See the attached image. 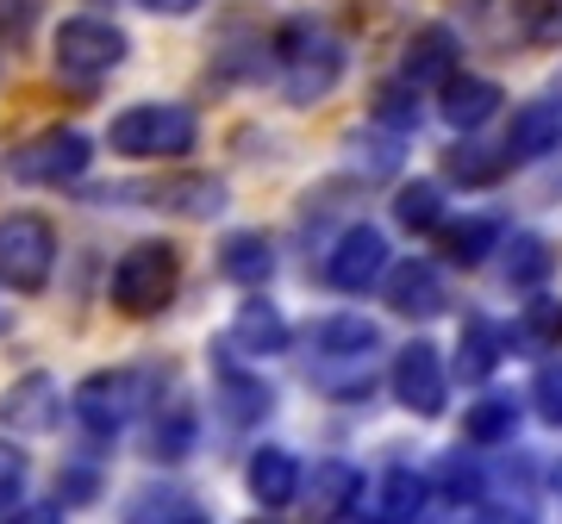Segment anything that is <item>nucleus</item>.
I'll use <instances>...</instances> for the list:
<instances>
[{"instance_id":"nucleus-1","label":"nucleus","mask_w":562,"mask_h":524,"mask_svg":"<svg viewBox=\"0 0 562 524\" xmlns=\"http://www.w3.org/2000/svg\"><path fill=\"white\" fill-rule=\"evenodd\" d=\"M276 76H281L288 106L325 101V94L344 81V44H338V32H331L325 20H313V13L288 20L276 32Z\"/></svg>"},{"instance_id":"nucleus-2","label":"nucleus","mask_w":562,"mask_h":524,"mask_svg":"<svg viewBox=\"0 0 562 524\" xmlns=\"http://www.w3.org/2000/svg\"><path fill=\"white\" fill-rule=\"evenodd\" d=\"M106 144H113L120 157L176 162V157H188V150L201 144V119H194L188 106H176V101H138V106H125V113H113Z\"/></svg>"},{"instance_id":"nucleus-3","label":"nucleus","mask_w":562,"mask_h":524,"mask_svg":"<svg viewBox=\"0 0 562 524\" xmlns=\"http://www.w3.org/2000/svg\"><path fill=\"white\" fill-rule=\"evenodd\" d=\"M176 282H181V250L176 243H162V238H144V243H132V250L113 262L106 294H113L120 312L150 319V312H162V306L176 300Z\"/></svg>"},{"instance_id":"nucleus-4","label":"nucleus","mask_w":562,"mask_h":524,"mask_svg":"<svg viewBox=\"0 0 562 524\" xmlns=\"http://www.w3.org/2000/svg\"><path fill=\"white\" fill-rule=\"evenodd\" d=\"M125 50H132V38H125L113 20H101V13H76V20H63L57 38H50L57 76L76 81V88H94L101 76H113L125 62Z\"/></svg>"},{"instance_id":"nucleus-5","label":"nucleus","mask_w":562,"mask_h":524,"mask_svg":"<svg viewBox=\"0 0 562 524\" xmlns=\"http://www.w3.org/2000/svg\"><path fill=\"white\" fill-rule=\"evenodd\" d=\"M88 162H94L88 132L50 125V132H38V138H25L20 150L7 157V169H13V182H25V187H69V182L88 175Z\"/></svg>"},{"instance_id":"nucleus-6","label":"nucleus","mask_w":562,"mask_h":524,"mask_svg":"<svg viewBox=\"0 0 562 524\" xmlns=\"http://www.w3.org/2000/svg\"><path fill=\"white\" fill-rule=\"evenodd\" d=\"M57 269V231L44 213H7L0 219V282L13 294H38Z\"/></svg>"},{"instance_id":"nucleus-7","label":"nucleus","mask_w":562,"mask_h":524,"mask_svg":"<svg viewBox=\"0 0 562 524\" xmlns=\"http://www.w3.org/2000/svg\"><path fill=\"white\" fill-rule=\"evenodd\" d=\"M144 400H150V375L144 368H101V375H88V381L76 387V419L88 424V431H120L132 412H144Z\"/></svg>"},{"instance_id":"nucleus-8","label":"nucleus","mask_w":562,"mask_h":524,"mask_svg":"<svg viewBox=\"0 0 562 524\" xmlns=\"http://www.w3.org/2000/svg\"><path fill=\"white\" fill-rule=\"evenodd\" d=\"M101 201H138L176 219H213L225 213V182L220 175H162V182H138V187H106Z\"/></svg>"},{"instance_id":"nucleus-9","label":"nucleus","mask_w":562,"mask_h":524,"mask_svg":"<svg viewBox=\"0 0 562 524\" xmlns=\"http://www.w3.org/2000/svg\"><path fill=\"white\" fill-rule=\"evenodd\" d=\"M387 269V238L375 225H350L338 243H331V257H325V282L338 287V294H362V287H375Z\"/></svg>"},{"instance_id":"nucleus-10","label":"nucleus","mask_w":562,"mask_h":524,"mask_svg":"<svg viewBox=\"0 0 562 524\" xmlns=\"http://www.w3.org/2000/svg\"><path fill=\"white\" fill-rule=\"evenodd\" d=\"M443 394H450V375H443V356L431 343H406L394 356V400L419 419H438L443 412Z\"/></svg>"},{"instance_id":"nucleus-11","label":"nucleus","mask_w":562,"mask_h":524,"mask_svg":"<svg viewBox=\"0 0 562 524\" xmlns=\"http://www.w3.org/2000/svg\"><path fill=\"white\" fill-rule=\"evenodd\" d=\"M0 419H7V431H20V437H44V431H57V419H63L57 381H50L44 368L20 375V381L0 394Z\"/></svg>"},{"instance_id":"nucleus-12","label":"nucleus","mask_w":562,"mask_h":524,"mask_svg":"<svg viewBox=\"0 0 562 524\" xmlns=\"http://www.w3.org/2000/svg\"><path fill=\"white\" fill-rule=\"evenodd\" d=\"M457 62H462V44L450 25H413V38L401 50V81L406 88H443L457 76Z\"/></svg>"},{"instance_id":"nucleus-13","label":"nucleus","mask_w":562,"mask_h":524,"mask_svg":"<svg viewBox=\"0 0 562 524\" xmlns=\"http://www.w3.org/2000/svg\"><path fill=\"white\" fill-rule=\"evenodd\" d=\"M387 306L401 312V319H438L443 306H450V294H443V275H438V262H394L387 269V282H382Z\"/></svg>"},{"instance_id":"nucleus-14","label":"nucleus","mask_w":562,"mask_h":524,"mask_svg":"<svg viewBox=\"0 0 562 524\" xmlns=\"http://www.w3.org/2000/svg\"><path fill=\"white\" fill-rule=\"evenodd\" d=\"M562 144V106L557 101H525L513 106V125H506V144L501 157L506 162H538Z\"/></svg>"},{"instance_id":"nucleus-15","label":"nucleus","mask_w":562,"mask_h":524,"mask_svg":"<svg viewBox=\"0 0 562 524\" xmlns=\"http://www.w3.org/2000/svg\"><path fill=\"white\" fill-rule=\"evenodd\" d=\"M438 113L443 125H457V132H482L494 113H501V81H487V76H450L438 88Z\"/></svg>"},{"instance_id":"nucleus-16","label":"nucleus","mask_w":562,"mask_h":524,"mask_svg":"<svg viewBox=\"0 0 562 524\" xmlns=\"http://www.w3.org/2000/svg\"><path fill=\"white\" fill-rule=\"evenodd\" d=\"M425 505V481L413 468H382L375 493L362 500V524H413Z\"/></svg>"},{"instance_id":"nucleus-17","label":"nucleus","mask_w":562,"mask_h":524,"mask_svg":"<svg viewBox=\"0 0 562 524\" xmlns=\"http://www.w3.org/2000/svg\"><path fill=\"white\" fill-rule=\"evenodd\" d=\"M244 487H250V500L257 505H288L294 493H301V463L288 456V449H257L250 456V468H244Z\"/></svg>"},{"instance_id":"nucleus-18","label":"nucleus","mask_w":562,"mask_h":524,"mask_svg":"<svg viewBox=\"0 0 562 524\" xmlns=\"http://www.w3.org/2000/svg\"><path fill=\"white\" fill-rule=\"evenodd\" d=\"M301 493H306V512L313 519H338V512H350L362 500V475L350 463H313V481Z\"/></svg>"},{"instance_id":"nucleus-19","label":"nucleus","mask_w":562,"mask_h":524,"mask_svg":"<svg viewBox=\"0 0 562 524\" xmlns=\"http://www.w3.org/2000/svg\"><path fill=\"white\" fill-rule=\"evenodd\" d=\"M269 269H276V243L262 238V231H232L220 243V275L238 287H257L269 282Z\"/></svg>"},{"instance_id":"nucleus-20","label":"nucleus","mask_w":562,"mask_h":524,"mask_svg":"<svg viewBox=\"0 0 562 524\" xmlns=\"http://www.w3.org/2000/svg\"><path fill=\"white\" fill-rule=\"evenodd\" d=\"M288 319H281L269 300H250V306H238V319H232V343L238 350H250V356H276V350H288Z\"/></svg>"},{"instance_id":"nucleus-21","label":"nucleus","mask_w":562,"mask_h":524,"mask_svg":"<svg viewBox=\"0 0 562 524\" xmlns=\"http://www.w3.org/2000/svg\"><path fill=\"white\" fill-rule=\"evenodd\" d=\"M550 269H557L550 238H538V231H513V238H506V282L513 287H543Z\"/></svg>"},{"instance_id":"nucleus-22","label":"nucleus","mask_w":562,"mask_h":524,"mask_svg":"<svg viewBox=\"0 0 562 524\" xmlns=\"http://www.w3.org/2000/svg\"><path fill=\"white\" fill-rule=\"evenodd\" d=\"M501 368V331L487 319H462V338H457V375L462 381H487Z\"/></svg>"},{"instance_id":"nucleus-23","label":"nucleus","mask_w":562,"mask_h":524,"mask_svg":"<svg viewBox=\"0 0 562 524\" xmlns=\"http://www.w3.org/2000/svg\"><path fill=\"white\" fill-rule=\"evenodd\" d=\"M213 375H220V406H225L232 424H250V419L269 412V387H262L257 375H244V368H232V363H220Z\"/></svg>"},{"instance_id":"nucleus-24","label":"nucleus","mask_w":562,"mask_h":524,"mask_svg":"<svg viewBox=\"0 0 562 524\" xmlns=\"http://www.w3.org/2000/svg\"><path fill=\"white\" fill-rule=\"evenodd\" d=\"M501 219H487V213H475V219H457L450 231H443V250H450V262H462V269H475V262H487V250L501 243Z\"/></svg>"},{"instance_id":"nucleus-25","label":"nucleus","mask_w":562,"mask_h":524,"mask_svg":"<svg viewBox=\"0 0 562 524\" xmlns=\"http://www.w3.org/2000/svg\"><path fill=\"white\" fill-rule=\"evenodd\" d=\"M394 219H401L406 231H438L443 225V187L438 182H406L401 194H394Z\"/></svg>"},{"instance_id":"nucleus-26","label":"nucleus","mask_w":562,"mask_h":524,"mask_svg":"<svg viewBox=\"0 0 562 524\" xmlns=\"http://www.w3.org/2000/svg\"><path fill=\"white\" fill-rule=\"evenodd\" d=\"M462 431H469V444H506V437L519 431V406L494 394V400H482V406L462 412Z\"/></svg>"},{"instance_id":"nucleus-27","label":"nucleus","mask_w":562,"mask_h":524,"mask_svg":"<svg viewBox=\"0 0 562 524\" xmlns=\"http://www.w3.org/2000/svg\"><path fill=\"white\" fill-rule=\"evenodd\" d=\"M313 350H350V356H362V350H375V324L362 319V312L319 319L313 324Z\"/></svg>"},{"instance_id":"nucleus-28","label":"nucleus","mask_w":562,"mask_h":524,"mask_svg":"<svg viewBox=\"0 0 562 524\" xmlns=\"http://www.w3.org/2000/svg\"><path fill=\"white\" fill-rule=\"evenodd\" d=\"M375 125H382V132H394V138H406V132L419 125V88H406V81L375 88Z\"/></svg>"},{"instance_id":"nucleus-29","label":"nucleus","mask_w":562,"mask_h":524,"mask_svg":"<svg viewBox=\"0 0 562 524\" xmlns=\"http://www.w3.org/2000/svg\"><path fill=\"white\" fill-rule=\"evenodd\" d=\"M513 20L531 44H562V0H513Z\"/></svg>"},{"instance_id":"nucleus-30","label":"nucleus","mask_w":562,"mask_h":524,"mask_svg":"<svg viewBox=\"0 0 562 524\" xmlns=\"http://www.w3.org/2000/svg\"><path fill=\"white\" fill-rule=\"evenodd\" d=\"M443 162H450V182H469V187L501 182V157H494V150H482V144H457Z\"/></svg>"},{"instance_id":"nucleus-31","label":"nucleus","mask_w":562,"mask_h":524,"mask_svg":"<svg viewBox=\"0 0 562 524\" xmlns=\"http://www.w3.org/2000/svg\"><path fill=\"white\" fill-rule=\"evenodd\" d=\"M438 493H443L450 505L482 500V468L469 463V456H443V463H438Z\"/></svg>"},{"instance_id":"nucleus-32","label":"nucleus","mask_w":562,"mask_h":524,"mask_svg":"<svg viewBox=\"0 0 562 524\" xmlns=\"http://www.w3.org/2000/svg\"><path fill=\"white\" fill-rule=\"evenodd\" d=\"M313 381L325 387V394H338V400H369V387H375V375L362 368V356L357 363H344V368H313Z\"/></svg>"},{"instance_id":"nucleus-33","label":"nucleus","mask_w":562,"mask_h":524,"mask_svg":"<svg viewBox=\"0 0 562 524\" xmlns=\"http://www.w3.org/2000/svg\"><path fill=\"white\" fill-rule=\"evenodd\" d=\"M350 157H362L357 162L362 175H387L394 157H401V138H394V132H387V138H369V132H362V138H350Z\"/></svg>"},{"instance_id":"nucleus-34","label":"nucleus","mask_w":562,"mask_h":524,"mask_svg":"<svg viewBox=\"0 0 562 524\" xmlns=\"http://www.w3.org/2000/svg\"><path fill=\"white\" fill-rule=\"evenodd\" d=\"M188 437H194V412H169V419H157V431H150V449H157L162 463H169V456H181V449H188Z\"/></svg>"},{"instance_id":"nucleus-35","label":"nucleus","mask_w":562,"mask_h":524,"mask_svg":"<svg viewBox=\"0 0 562 524\" xmlns=\"http://www.w3.org/2000/svg\"><path fill=\"white\" fill-rule=\"evenodd\" d=\"M38 13H44V0H0V38L25 44V32L38 25Z\"/></svg>"},{"instance_id":"nucleus-36","label":"nucleus","mask_w":562,"mask_h":524,"mask_svg":"<svg viewBox=\"0 0 562 524\" xmlns=\"http://www.w3.org/2000/svg\"><path fill=\"white\" fill-rule=\"evenodd\" d=\"M531 400H538V412H543L550 424H562V363H543V368H538Z\"/></svg>"},{"instance_id":"nucleus-37","label":"nucleus","mask_w":562,"mask_h":524,"mask_svg":"<svg viewBox=\"0 0 562 524\" xmlns=\"http://www.w3.org/2000/svg\"><path fill=\"white\" fill-rule=\"evenodd\" d=\"M20 487H25V449L0 437V505L20 500Z\"/></svg>"},{"instance_id":"nucleus-38","label":"nucleus","mask_w":562,"mask_h":524,"mask_svg":"<svg viewBox=\"0 0 562 524\" xmlns=\"http://www.w3.org/2000/svg\"><path fill=\"white\" fill-rule=\"evenodd\" d=\"M525 338H538V343H550V338H562V306H550V300H538L531 312H525V324H519Z\"/></svg>"},{"instance_id":"nucleus-39","label":"nucleus","mask_w":562,"mask_h":524,"mask_svg":"<svg viewBox=\"0 0 562 524\" xmlns=\"http://www.w3.org/2000/svg\"><path fill=\"white\" fill-rule=\"evenodd\" d=\"M125 524H206V519L188 500H176V505H144V512H132Z\"/></svg>"},{"instance_id":"nucleus-40","label":"nucleus","mask_w":562,"mask_h":524,"mask_svg":"<svg viewBox=\"0 0 562 524\" xmlns=\"http://www.w3.org/2000/svg\"><path fill=\"white\" fill-rule=\"evenodd\" d=\"M0 524H63V505H50V500H32V505H13Z\"/></svg>"},{"instance_id":"nucleus-41","label":"nucleus","mask_w":562,"mask_h":524,"mask_svg":"<svg viewBox=\"0 0 562 524\" xmlns=\"http://www.w3.org/2000/svg\"><path fill=\"white\" fill-rule=\"evenodd\" d=\"M144 13H157V20H181V13H194L201 0H138Z\"/></svg>"},{"instance_id":"nucleus-42","label":"nucleus","mask_w":562,"mask_h":524,"mask_svg":"<svg viewBox=\"0 0 562 524\" xmlns=\"http://www.w3.org/2000/svg\"><path fill=\"white\" fill-rule=\"evenodd\" d=\"M88 493H94V475H88V468H76V475L63 481V505H69V500H88Z\"/></svg>"},{"instance_id":"nucleus-43","label":"nucleus","mask_w":562,"mask_h":524,"mask_svg":"<svg viewBox=\"0 0 562 524\" xmlns=\"http://www.w3.org/2000/svg\"><path fill=\"white\" fill-rule=\"evenodd\" d=\"M469 524H531V519H525V512H475Z\"/></svg>"},{"instance_id":"nucleus-44","label":"nucleus","mask_w":562,"mask_h":524,"mask_svg":"<svg viewBox=\"0 0 562 524\" xmlns=\"http://www.w3.org/2000/svg\"><path fill=\"white\" fill-rule=\"evenodd\" d=\"M550 101H557V106H562V76H557V94H550Z\"/></svg>"},{"instance_id":"nucleus-45","label":"nucleus","mask_w":562,"mask_h":524,"mask_svg":"<svg viewBox=\"0 0 562 524\" xmlns=\"http://www.w3.org/2000/svg\"><path fill=\"white\" fill-rule=\"evenodd\" d=\"M557 493H562V463H557Z\"/></svg>"},{"instance_id":"nucleus-46","label":"nucleus","mask_w":562,"mask_h":524,"mask_svg":"<svg viewBox=\"0 0 562 524\" xmlns=\"http://www.w3.org/2000/svg\"><path fill=\"white\" fill-rule=\"evenodd\" d=\"M457 7H482V0H457Z\"/></svg>"}]
</instances>
